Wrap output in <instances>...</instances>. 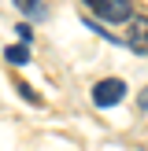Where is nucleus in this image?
<instances>
[{
  "mask_svg": "<svg viewBox=\"0 0 148 151\" xmlns=\"http://www.w3.org/2000/svg\"><path fill=\"white\" fill-rule=\"evenodd\" d=\"M93 7V15H100L104 22H130L133 19V4L130 0H85Z\"/></svg>",
  "mask_w": 148,
  "mask_h": 151,
  "instance_id": "nucleus-1",
  "label": "nucleus"
},
{
  "mask_svg": "<svg viewBox=\"0 0 148 151\" xmlns=\"http://www.w3.org/2000/svg\"><path fill=\"white\" fill-rule=\"evenodd\" d=\"M122 100H126V81L104 78V81L93 85V103L96 107H115V103H122Z\"/></svg>",
  "mask_w": 148,
  "mask_h": 151,
  "instance_id": "nucleus-2",
  "label": "nucleus"
},
{
  "mask_svg": "<svg viewBox=\"0 0 148 151\" xmlns=\"http://www.w3.org/2000/svg\"><path fill=\"white\" fill-rule=\"evenodd\" d=\"M126 48H133L137 55H148V15L133 11L130 29H126Z\"/></svg>",
  "mask_w": 148,
  "mask_h": 151,
  "instance_id": "nucleus-3",
  "label": "nucleus"
},
{
  "mask_svg": "<svg viewBox=\"0 0 148 151\" xmlns=\"http://www.w3.org/2000/svg\"><path fill=\"white\" fill-rule=\"evenodd\" d=\"M15 7L26 19H44V0H15Z\"/></svg>",
  "mask_w": 148,
  "mask_h": 151,
  "instance_id": "nucleus-4",
  "label": "nucleus"
},
{
  "mask_svg": "<svg viewBox=\"0 0 148 151\" xmlns=\"http://www.w3.org/2000/svg\"><path fill=\"white\" fill-rule=\"evenodd\" d=\"M4 59H7V63H30V48H26V44H11V48H4Z\"/></svg>",
  "mask_w": 148,
  "mask_h": 151,
  "instance_id": "nucleus-5",
  "label": "nucleus"
},
{
  "mask_svg": "<svg viewBox=\"0 0 148 151\" xmlns=\"http://www.w3.org/2000/svg\"><path fill=\"white\" fill-rule=\"evenodd\" d=\"M15 88H19V92H22V96H26V100H30V103H44V100H41V96H37V92H33V88H30V85H22V81H19V85H15Z\"/></svg>",
  "mask_w": 148,
  "mask_h": 151,
  "instance_id": "nucleus-6",
  "label": "nucleus"
},
{
  "mask_svg": "<svg viewBox=\"0 0 148 151\" xmlns=\"http://www.w3.org/2000/svg\"><path fill=\"white\" fill-rule=\"evenodd\" d=\"M141 111H148V88L141 92Z\"/></svg>",
  "mask_w": 148,
  "mask_h": 151,
  "instance_id": "nucleus-7",
  "label": "nucleus"
}]
</instances>
